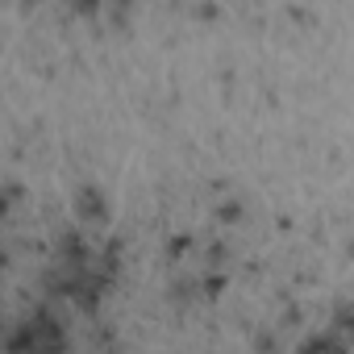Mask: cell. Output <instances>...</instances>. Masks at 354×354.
<instances>
[{
  "instance_id": "1",
  "label": "cell",
  "mask_w": 354,
  "mask_h": 354,
  "mask_svg": "<svg viewBox=\"0 0 354 354\" xmlns=\"http://www.w3.org/2000/svg\"><path fill=\"white\" fill-rule=\"evenodd\" d=\"M63 346H67L63 321H59V317H50V313L30 317V321L9 337V354H59Z\"/></svg>"
},
{
  "instance_id": "2",
  "label": "cell",
  "mask_w": 354,
  "mask_h": 354,
  "mask_svg": "<svg viewBox=\"0 0 354 354\" xmlns=\"http://www.w3.org/2000/svg\"><path fill=\"white\" fill-rule=\"evenodd\" d=\"M80 217H84V221H104V217H109L104 196H100L96 188H84V192H80Z\"/></svg>"
}]
</instances>
